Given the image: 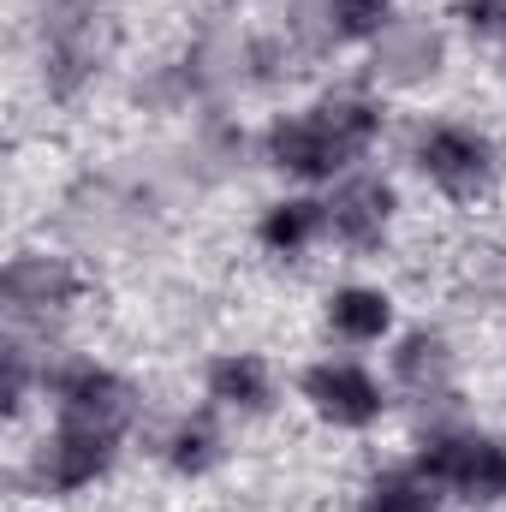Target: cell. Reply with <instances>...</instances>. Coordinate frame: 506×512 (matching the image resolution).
I'll return each mask as SVG.
<instances>
[{
    "label": "cell",
    "mask_w": 506,
    "mask_h": 512,
    "mask_svg": "<svg viewBox=\"0 0 506 512\" xmlns=\"http://www.w3.org/2000/svg\"><path fill=\"white\" fill-rule=\"evenodd\" d=\"M114 48V12L108 0H48V24H42V60H48V90L72 96L84 78L102 72Z\"/></svg>",
    "instance_id": "1"
},
{
    "label": "cell",
    "mask_w": 506,
    "mask_h": 512,
    "mask_svg": "<svg viewBox=\"0 0 506 512\" xmlns=\"http://www.w3.org/2000/svg\"><path fill=\"white\" fill-rule=\"evenodd\" d=\"M417 471L435 489H453L465 501H506V447L483 435H429L417 453Z\"/></svg>",
    "instance_id": "2"
},
{
    "label": "cell",
    "mask_w": 506,
    "mask_h": 512,
    "mask_svg": "<svg viewBox=\"0 0 506 512\" xmlns=\"http://www.w3.org/2000/svg\"><path fill=\"white\" fill-rule=\"evenodd\" d=\"M417 167H423L453 203H471V197H483L489 179H495V149H489V137H477V131H465V126H435L417 143Z\"/></svg>",
    "instance_id": "3"
},
{
    "label": "cell",
    "mask_w": 506,
    "mask_h": 512,
    "mask_svg": "<svg viewBox=\"0 0 506 512\" xmlns=\"http://www.w3.org/2000/svg\"><path fill=\"white\" fill-rule=\"evenodd\" d=\"M114 429H96V423H60V435L36 453V483L54 489V495H78L90 489L108 465H114Z\"/></svg>",
    "instance_id": "4"
},
{
    "label": "cell",
    "mask_w": 506,
    "mask_h": 512,
    "mask_svg": "<svg viewBox=\"0 0 506 512\" xmlns=\"http://www.w3.org/2000/svg\"><path fill=\"white\" fill-rule=\"evenodd\" d=\"M42 387L54 393L60 423H96V429L120 435V423L131 411V387L114 370H102V364H66V370L42 376Z\"/></svg>",
    "instance_id": "5"
},
{
    "label": "cell",
    "mask_w": 506,
    "mask_h": 512,
    "mask_svg": "<svg viewBox=\"0 0 506 512\" xmlns=\"http://www.w3.org/2000/svg\"><path fill=\"white\" fill-rule=\"evenodd\" d=\"M268 155H274V167H286V173H298V179H334L346 161H352V143L334 131V120L316 108V114H304V120H286V126L268 131Z\"/></svg>",
    "instance_id": "6"
},
{
    "label": "cell",
    "mask_w": 506,
    "mask_h": 512,
    "mask_svg": "<svg viewBox=\"0 0 506 512\" xmlns=\"http://www.w3.org/2000/svg\"><path fill=\"white\" fill-rule=\"evenodd\" d=\"M304 399L328 417V423H340V429H364V423H376L381 417V387L370 370H358V364H316L310 376H304Z\"/></svg>",
    "instance_id": "7"
},
{
    "label": "cell",
    "mask_w": 506,
    "mask_h": 512,
    "mask_svg": "<svg viewBox=\"0 0 506 512\" xmlns=\"http://www.w3.org/2000/svg\"><path fill=\"white\" fill-rule=\"evenodd\" d=\"M84 298V274L60 256H18L6 268V304L18 316H60Z\"/></svg>",
    "instance_id": "8"
},
{
    "label": "cell",
    "mask_w": 506,
    "mask_h": 512,
    "mask_svg": "<svg viewBox=\"0 0 506 512\" xmlns=\"http://www.w3.org/2000/svg\"><path fill=\"white\" fill-rule=\"evenodd\" d=\"M387 221H393V191H387L381 179H352V185H340L334 203H328V227H334V239L352 245V251H376L381 233H387Z\"/></svg>",
    "instance_id": "9"
},
{
    "label": "cell",
    "mask_w": 506,
    "mask_h": 512,
    "mask_svg": "<svg viewBox=\"0 0 506 512\" xmlns=\"http://www.w3.org/2000/svg\"><path fill=\"white\" fill-rule=\"evenodd\" d=\"M381 66L393 84H417L441 66V36L429 24H387L381 30Z\"/></svg>",
    "instance_id": "10"
},
{
    "label": "cell",
    "mask_w": 506,
    "mask_h": 512,
    "mask_svg": "<svg viewBox=\"0 0 506 512\" xmlns=\"http://www.w3.org/2000/svg\"><path fill=\"white\" fill-rule=\"evenodd\" d=\"M328 322H334V334H340V340L370 346V340H381V334L393 328V304H387V292L346 286V292H334V298H328Z\"/></svg>",
    "instance_id": "11"
},
{
    "label": "cell",
    "mask_w": 506,
    "mask_h": 512,
    "mask_svg": "<svg viewBox=\"0 0 506 512\" xmlns=\"http://www.w3.org/2000/svg\"><path fill=\"white\" fill-rule=\"evenodd\" d=\"M209 393L233 411H268L274 399V382H268V364L251 358V352H227L215 370H209Z\"/></svg>",
    "instance_id": "12"
},
{
    "label": "cell",
    "mask_w": 506,
    "mask_h": 512,
    "mask_svg": "<svg viewBox=\"0 0 506 512\" xmlns=\"http://www.w3.org/2000/svg\"><path fill=\"white\" fill-rule=\"evenodd\" d=\"M328 227V203H280V209H268V221H262V245L274 256H298L316 233Z\"/></svg>",
    "instance_id": "13"
},
{
    "label": "cell",
    "mask_w": 506,
    "mask_h": 512,
    "mask_svg": "<svg viewBox=\"0 0 506 512\" xmlns=\"http://www.w3.org/2000/svg\"><path fill=\"white\" fill-rule=\"evenodd\" d=\"M364 512H441V489L411 465V471H387L376 489L364 495Z\"/></svg>",
    "instance_id": "14"
},
{
    "label": "cell",
    "mask_w": 506,
    "mask_h": 512,
    "mask_svg": "<svg viewBox=\"0 0 506 512\" xmlns=\"http://www.w3.org/2000/svg\"><path fill=\"white\" fill-rule=\"evenodd\" d=\"M393 370H399V382H405V387L429 393V387H441V382H447V346H441L435 334H411V340L399 346Z\"/></svg>",
    "instance_id": "15"
},
{
    "label": "cell",
    "mask_w": 506,
    "mask_h": 512,
    "mask_svg": "<svg viewBox=\"0 0 506 512\" xmlns=\"http://www.w3.org/2000/svg\"><path fill=\"white\" fill-rule=\"evenodd\" d=\"M215 453H221V435H215V423H209V417L179 423V429H173V441H167V459H173V471H185V477L209 471V465H215Z\"/></svg>",
    "instance_id": "16"
},
{
    "label": "cell",
    "mask_w": 506,
    "mask_h": 512,
    "mask_svg": "<svg viewBox=\"0 0 506 512\" xmlns=\"http://www.w3.org/2000/svg\"><path fill=\"white\" fill-rule=\"evenodd\" d=\"M340 36H381L393 24V0H328Z\"/></svg>",
    "instance_id": "17"
},
{
    "label": "cell",
    "mask_w": 506,
    "mask_h": 512,
    "mask_svg": "<svg viewBox=\"0 0 506 512\" xmlns=\"http://www.w3.org/2000/svg\"><path fill=\"white\" fill-rule=\"evenodd\" d=\"M459 12H465V24H471L477 36H501L506 30V0H465Z\"/></svg>",
    "instance_id": "18"
},
{
    "label": "cell",
    "mask_w": 506,
    "mask_h": 512,
    "mask_svg": "<svg viewBox=\"0 0 506 512\" xmlns=\"http://www.w3.org/2000/svg\"><path fill=\"white\" fill-rule=\"evenodd\" d=\"M24 382H30V376H24V352L12 346V352H6V411L24 405Z\"/></svg>",
    "instance_id": "19"
}]
</instances>
